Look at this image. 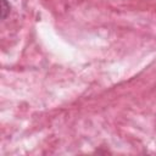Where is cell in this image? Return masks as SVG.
<instances>
[{"mask_svg": "<svg viewBox=\"0 0 156 156\" xmlns=\"http://www.w3.org/2000/svg\"><path fill=\"white\" fill-rule=\"evenodd\" d=\"M10 11V6L7 7V2L6 0H2V18L6 17V13Z\"/></svg>", "mask_w": 156, "mask_h": 156, "instance_id": "6da1fadb", "label": "cell"}]
</instances>
